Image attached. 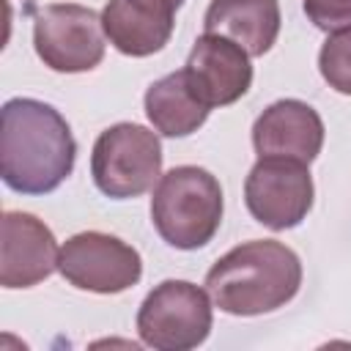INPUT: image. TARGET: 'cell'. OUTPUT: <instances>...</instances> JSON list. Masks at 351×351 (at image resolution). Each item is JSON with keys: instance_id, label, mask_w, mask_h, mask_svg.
<instances>
[{"instance_id": "6da1fadb", "label": "cell", "mask_w": 351, "mask_h": 351, "mask_svg": "<svg viewBox=\"0 0 351 351\" xmlns=\"http://www.w3.org/2000/svg\"><path fill=\"white\" fill-rule=\"evenodd\" d=\"M0 176L19 195H47L74 170L77 143L66 118L38 99H8L0 110Z\"/></svg>"}, {"instance_id": "7a4b0ae2", "label": "cell", "mask_w": 351, "mask_h": 351, "mask_svg": "<svg viewBox=\"0 0 351 351\" xmlns=\"http://www.w3.org/2000/svg\"><path fill=\"white\" fill-rule=\"evenodd\" d=\"M302 285L299 255L274 239L244 241L206 274V291L228 315H263L288 304Z\"/></svg>"}, {"instance_id": "3957f363", "label": "cell", "mask_w": 351, "mask_h": 351, "mask_svg": "<svg viewBox=\"0 0 351 351\" xmlns=\"http://www.w3.org/2000/svg\"><path fill=\"white\" fill-rule=\"evenodd\" d=\"M151 222L162 241L176 250L206 247L222 222V186L195 165H181L156 181Z\"/></svg>"}, {"instance_id": "277c9868", "label": "cell", "mask_w": 351, "mask_h": 351, "mask_svg": "<svg viewBox=\"0 0 351 351\" xmlns=\"http://www.w3.org/2000/svg\"><path fill=\"white\" fill-rule=\"evenodd\" d=\"M90 176L101 195L126 200L148 192L162 178L159 134L140 123L104 129L90 151Z\"/></svg>"}, {"instance_id": "5b68a950", "label": "cell", "mask_w": 351, "mask_h": 351, "mask_svg": "<svg viewBox=\"0 0 351 351\" xmlns=\"http://www.w3.org/2000/svg\"><path fill=\"white\" fill-rule=\"evenodd\" d=\"M137 332L156 351L197 348L211 332L208 291L186 280L159 282L137 310Z\"/></svg>"}, {"instance_id": "8992f818", "label": "cell", "mask_w": 351, "mask_h": 351, "mask_svg": "<svg viewBox=\"0 0 351 351\" xmlns=\"http://www.w3.org/2000/svg\"><path fill=\"white\" fill-rule=\"evenodd\" d=\"M33 47L52 71H90L104 58L101 16L93 8L77 3L44 5L33 19Z\"/></svg>"}, {"instance_id": "52a82bcc", "label": "cell", "mask_w": 351, "mask_h": 351, "mask_svg": "<svg viewBox=\"0 0 351 351\" xmlns=\"http://www.w3.org/2000/svg\"><path fill=\"white\" fill-rule=\"evenodd\" d=\"M313 195L315 189L307 162L288 156H258L244 181V203L250 214L271 230L296 228L310 214Z\"/></svg>"}, {"instance_id": "ba28073f", "label": "cell", "mask_w": 351, "mask_h": 351, "mask_svg": "<svg viewBox=\"0 0 351 351\" xmlns=\"http://www.w3.org/2000/svg\"><path fill=\"white\" fill-rule=\"evenodd\" d=\"M58 271L66 282L93 293H121L140 282L143 258L118 236L85 230L60 247Z\"/></svg>"}, {"instance_id": "9c48e42d", "label": "cell", "mask_w": 351, "mask_h": 351, "mask_svg": "<svg viewBox=\"0 0 351 351\" xmlns=\"http://www.w3.org/2000/svg\"><path fill=\"white\" fill-rule=\"evenodd\" d=\"M0 241L3 288H33L58 269L60 247L52 230L27 211H5Z\"/></svg>"}, {"instance_id": "30bf717a", "label": "cell", "mask_w": 351, "mask_h": 351, "mask_svg": "<svg viewBox=\"0 0 351 351\" xmlns=\"http://www.w3.org/2000/svg\"><path fill=\"white\" fill-rule=\"evenodd\" d=\"M184 69L192 88L211 110L239 101L252 85L250 52L219 33H203Z\"/></svg>"}, {"instance_id": "8fae6325", "label": "cell", "mask_w": 351, "mask_h": 351, "mask_svg": "<svg viewBox=\"0 0 351 351\" xmlns=\"http://www.w3.org/2000/svg\"><path fill=\"white\" fill-rule=\"evenodd\" d=\"M252 145L258 156H288L310 165L324 145V121L310 104L280 99L255 118Z\"/></svg>"}, {"instance_id": "7c38bea8", "label": "cell", "mask_w": 351, "mask_h": 351, "mask_svg": "<svg viewBox=\"0 0 351 351\" xmlns=\"http://www.w3.org/2000/svg\"><path fill=\"white\" fill-rule=\"evenodd\" d=\"M176 8L173 0H110L101 11L104 36L129 58L154 55L173 36Z\"/></svg>"}, {"instance_id": "4fadbf2b", "label": "cell", "mask_w": 351, "mask_h": 351, "mask_svg": "<svg viewBox=\"0 0 351 351\" xmlns=\"http://www.w3.org/2000/svg\"><path fill=\"white\" fill-rule=\"evenodd\" d=\"M206 33L236 41L250 58L266 55L280 33L277 0H211L203 16Z\"/></svg>"}, {"instance_id": "5bb4252c", "label": "cell", "mask_w": 351, "mask_h": 351, "mask_svg": "<svg viewBox=\"0 0 351 351\" xmlns=\"http://www.w3.org/2000/svg\"><path fill=\"white\" fill-rule=\"evenodd\" d=\"M208 112L211 107L192 88L186 69L165 74L145 90V115L165 137H186L197 132L206 123Z\"/></svg>"}, {"instance_id": "9a60e30c", "label": "cell", "mask_w": 351, "mask_h": 351, "mask_svg": "<svg viewBox=\"0 0 351 351\" xmlns=\"http://www.w3.org/2000/svg\"><path fill=\"white\" fill-rule=\"evenodd\" d=\"M321 77L337 93L351 96V27L332 33L318 52Z\"/></svg>"}, {"instance_id": "2e32d148", "label": "cell", "mask_w": 351, "mask_h": 351, "mask_svg": "<svg viewBox=\"0 0 351 351\" xmlns=\"http://www.w3.org/2000/svg\"><path fill=\"white\" fill-rule=\"evenodd\" d=\"M307 19L326 33L351 27V0H304Z\"/></svg>"}, {"instance_id": "e0dca14e", "label": "cell", "mask_w": 351, "mask_h": 351, "mask_svg": "<svg viewBox=\"0 0 351 351\" xmlns=\"http://www.w3.org/2000/svg\"><path fill=\"white\" fill-rule=\"evenodd\" d=\"M173 3H176V5H181V3H184V0H173Z\"/></svg>"}]
</instances>
